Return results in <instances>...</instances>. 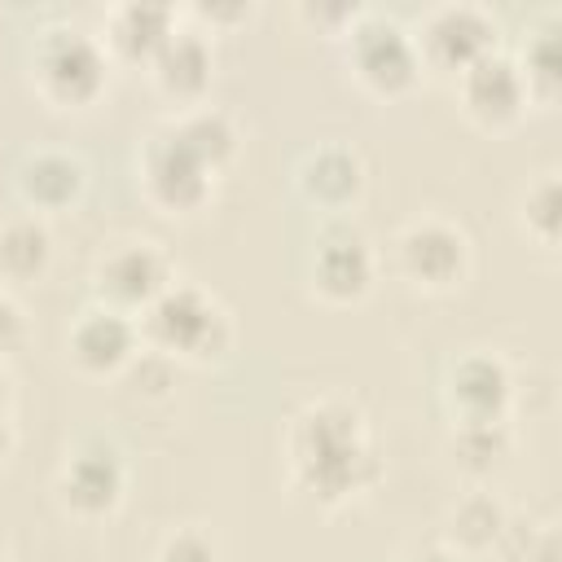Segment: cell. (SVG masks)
<instances>
[{
    "label": "cell",
    "mask_w": 562,
    "mask_h": 562,
    "mask_svg": "<svg viewBox=\"0 0 562 562\" xmlns=\"http://www.w3.org/2000/svg\"><path fill=\"white\" fill-rule=\"evenodd\" d=\"M290 487L316 509H347L382 483V452L369 417L347 395H312L285 426Z\"/></svg>",
    "instance_id": "1"
},
{
    "label": "cell",
    "mask_w": 562,
    "mask_h": 562,
    "mask_svg": "<svg viewBox=\"0 0 562 562\" xmlns=\"http://www.w3.org/2000/svg\"><path fill=\"white\" fill-rule=\"evenodd\" d=\"M140 342L171 364H215L233 347V316L228 307L198 281H171L140 316Z\"/></svg>",
    "instance_id": "2"
},
{
    "label": "cell",
    "mask_w": 562,
    "mask_h": 562,
    "mask_svg": "<svg viewBox=\"0 0 562 562\" xmlns=\"http://www.w3.org/2000/svg\"><path fill=\"white\" fill-rule=\"evenodd\" d=\"M114 57L101 35L79 22H48L31 48V83L57 110H88L110 88Z\"/></svg>",
    "instance_id": "3"
},
{
    "label": "cell",
    "mask_w": 562,
    "mask_h": 562,
    "mask_svg": "<svg viewBox=\"0 0 562 562\" xmlns=\"http://www.w3.org/2000/svg\"><path fill=\"white\" fill-rule=\"evenodd\" d=\"M338 44H342L351 75L373 97H404L422 79V57H417L413 31L382 9H360L347 22V31L338 35Z\"/></svg>",
    "instance_id": "4"
},
{
    "label": "cell",
    "mask_w": 562,
    "mask_h": 562,
    "mask_svg": "<svg viewBox=\"0 0 562 562\" xmlns=\"http://www.w3.org/2000/svg\"><path fill=\"white\" fill-rule=\"evenodd\" d=\"M171 281H176V263L167 246L154 237H119L101 246L88 272L92 303H105L127 316H140Z\"/></svg>",
    "instance_id": "5"
},
{
    "label": "cell",
    "mask_w": 562,
    "mask_h": 562,
    "mask_svg": "<svg viewBox=\"0 0 562 562\" xmlns=\"http://www.w3.org/2000/svg\"><path fill=\"white\" fill-rule=\"evenodd\" d=\"M413 44H417L422 70H439V75L457 79L465 66H474L479 57L501 48V22L487 4L443 0L417 18Z\"/></svg>",
    "instance_id": "6"
},
{
    "label": "cell",
    "mask_w": 562,
    "mask_h": 562,
    "mask_svg": "<svg viewBox=\"0 0 562 562\" xmlns=\"http://www.w3.org/2000/svg\"><path fill=\"white\" fill-rule=\"evenodd\" d=\"M391 259L395 272L426 294H448L470 277L474 263V246L465 237L461 224L443 220V215H413L395 241H391Z\"/></svg>",
    "instance_id": "7"
},
{
    "label": "cell",
    "mask_w": 562,
    "mask_h": 562,
    "mask_svg": "<svg viewBox=\"0 0 562 562\" xmlns=\"http://www.w3.org/2000/svg\"><path fill=\"white\" fill-rule=\"evenodd\" d=\"M53 492H57V505L83 522H97V518H110L123 496H127V461H123V448L105 435H83L66 461L57 465V479H53Z\"/></svg>",
    "instance_id": "8"
},
{
    "label": "cell",
    "mask_w": 562,
    "mask_h": 562,
    "mask_svg": "<svg viewBox=\"0 0 562 562\" xmlns=\"http://www.w3.org/2000/svg\"><path fill=\"white\" fill-rule=\"evenodd\" d=\"M307 281H312V294L334 303V307L360 303L373 290V281H378V250H373L369 233L351 215H334V220L321 224V233L312 241Z\"/></svg>",
    "instance_id": "9"
},
{
    "label": "cell",
    "mask_w": 562,
    "mask_h": 562,
    "mask_svg": "<svg viewBox=\"0 0 562 562\" xmlns=\"http://www.w3.org/2000/svg\"><path fill=\"white\" fill-rule=\"evenodd\" d=\"M136 176L154 211L162 215H198L215 193V171H206L162 123L145 136L136 154Z\"/></svg>",
    "instance_id": "10"
},
{
    "label": "cell",
    "mask_w": 562,
    "mask_h": 562,
    "mask_svg": "<svg viewBox=\"0 0 562 562\" xmlns=\"http://www.w3.org/2000/svg\"><path fill=\"white\" fill-rule=\"evenodd\" d=\"M518 400L514 364L492 347L461 351L443 373V408L457 422H509Z\"/></svg>",
    "instance_id": "11"
},
{
    "label": "cell",
    "mask_w": 562,
    "mask_h": 562,
    "mask_svg": "<svg viewBox=\"0 0 562 562\" xmlns=\"http://www.w3.org/2000/svg\"><path fill=\"white\" fill-rule=\"evenodd\" d=\"M140 325L127 312H114L105 303H88L70 329H66V356L88 378H119L140 356Z\"/></svg>",
    "instance_id": "12"
},
{
    "label": "cell",
    "mask_w": 562,
    "mask_h": 562,
    "mask_svg": "<svg viewBox=\"0 0 562 562\" xmlns=\"http://www.w3.org/2000/svg\"><path fill=\"white\" fill-rule=\"evenodd\" d=\"M452 83H457L461 110H465L479 127H487V132L514 127V123L527 114V105H531L527 83H522V75H518V61H514V53H505V48H492L487 57H479L474 66H465Z\"/></svg>",
    "instance_id": "13"
},
{
    "label": "cell",
    "mask_w": 562,
    "mask_h": 562,
    "mask_svg": "<svg viewBox=\"0 0 562 562\" xmlns=\"http://www.w3.org/2000/svg\"><path fill=\"white\" fill-rule=\"evenodd\" d=\"M364 158L342 145V140H325L303 149V158L294 162V189L303 202H312L316 211L334 215H351V206L364 198Z\"/></svg>",
    "instance_id": "14"
},
{
    "label": "cell",
    "mask_w": 562,
    "mask_h": 562,
    "mask_svg": "<svg viewBox=\"0 0 562 562\" xmlns=\"http://www.w3.org/2000/svg\"><path fill=\"white\" fill-rule=\"evenodd\" d=\"M145 66H149V83L158 88V97H167L176 110L206 101V88H211V75H215L211 31H202L193 22H180Z\"/></svg>",
    "instance_id": "15"
},
{
    "label": "cell",
    "mask_w": 562,
    "mask_h": 562,
    "mask_svg": "<svg viewBox=\"0 0 562 562\" xmlns=\"http://www.w3.org/2000/svg\"><path fill=\"white\" fill-rule=\"evenodd\" d=\"M88 189V162L70 149H26L13 167V193L22 211L53 215L70 211Z\"/></svg>",
    "instance_id": "16"
},
{
    "label": "cell",
    "mask_w": 562,
    "mask_h": 562,
    "mask_svg": "<svg viewBox=\"0 0 562 562\" xmlns=\"http://www.w3.org/2000/svg\"><path fill=\"white\" fill-rule=\"evenodd\" d=\"M184 13L167 0H123L101 18V44L114 61H149Z\"/></svg>",
    "instance_id": "17"
},
{
    "label": "cell",
    "mask_w": 562,
    "mask_h": 562,
    "mask_svg": "<svg viewBox=\"0 0 562 562\" xmlns=\"http://www.w3.org/2000/svg\"><path fill=\"white\" fill-rule=\"evenodd\" d=\"M162 127H167L206 171H215V176H220V171L237 158V149H241V127H237V119H233L228 110L211 105V101L171 110V114L162 119Z\"/></svg>",
    "instance_id": "18"
},
{
    "label": "cell",
    "mask_w": 562,
    "mask_h": 562,
    "mask_svg": "<svg viewBox=\"0 0 562 562\" xmlns=\"http://www.w3.org/2000/svg\"><path fill=\"white\" fill-rule=\"evenodd\" d=\"M505 531H509V509H505V501H501L496 492H487V487L465 492V496L448 509V518H443V544H448L452 553H461V558H474V553L496 549V544L505 540Z\"/></svg>",
    "instance_id": "19"
},
{
    "label": "cell",
    "mask_w": 562,
    "mask_h": 562,
    "mask_svg": "<svg viewBox=\"0 0 562 562\" xmlns=\"http://www.w3.org/2000/svg\"><path fill=\"white\" fill-rule=\"evenodd\" d=\"M53 268V233L44 215L18 211L0 220V281L4 285H31L48 277Z\"/></svg>",
    "instance_id": "20"
},
{
    "label": "cell",
    "mask_w": 562,
    "mask_h": 562,
    "mask_svg": "<svg viewBox=\"0 0 562 562\" xmlns=\"http://www.w3.org/2000/svg\"><path fill=\"white\" fill-rule=\"evenodd\" d=\"M518 61V75L527 83V97L531 105L549 110L558 101V83H562V57H558V13H540L536 22H527L522 31V44L514 53Z\"/></svg>",
    "instance_id": "21"
},
{
    "label": "cell",
    "mask_w": 562,
    "mask_h": 562,
    "mask_svg": "<svg viewBox=\"0 0 562 562\" xmlns=\"http://www.w3.org/2000/svg\"><path fill=\"white\" fill-rule=\"evenodd\" d=\"M448 452L470 479H483L514 452V426L509 422H457L448 435Z\"/></svg>",
    "instance_id": "22"
},
{
    "label": "cell",
    "mask_w": 562,
    "mask_h": 562,
    "mask_svg": "<svg viewBox=\"0 0 562 562\" xmlns=\"http://www.w3.org/2000/svg\"><path fill=\"white\" fill-rule=\"evenodd\" d=\"M518 224L540 250H558V228H562V193H558V171H540L536 180L522 184L518 193Z\"/></svg>",
    "instance_id": "23"
},
{
    "label": "cell",
    "mask_w": 562,
    "mask_h": 562,
    "mask_svg": "<svg viewBox=\"0 0 562 562\" xmlns=\"http://www.w3.org/2000/svg\"><path fill=\"white\" fill-rule=\"evenodd\" d=\"M154 562H224V553H220V544H215V536L206 527L180 522L158 540Z\"/></svg>",
    "instance_id": "24"
},
{
    "label": "cell",
    "mask_w": 562,
    "mask_h": 562,
    "mask_svg": "<svg viewBox=\"0 0 562 562\" xmlns=\"http://www.w3.org/2000/svg\"><path fill=\"white\" fill-rule=\"evenodd\" d=\"M22 338H26V312H22V303L13 299V290L0 281V360H4L9 351H18Z\"/></svg>",
    "instance_id": "25"
},
{
    "label": "cell",
    "mask_w": 562,
    "mask_h": 562,
    "mask_svg": "<svg viewBox=\"0 0 562 562\" xmlns=\"http://www.w3.org/2000/svg\"><path fill=\"white\" fill-rule=\"evenodd\" d=\"M364 4H303L299 9V18H307V22H316V26H325L334 40L347 31V22L360 13Z\"/></svg>",
    "instance_id": "26"
},
{
    "label": "cell",
    "mask_w": 562,
    "mask_h": 562,
    "mask_svg": "<svg viewBox=\"0 0 562 562\" xmlns=\"http://www.w3.org/2000/svg\"><path fill=\"white\" fill-rule=\"evenodd\" d=\"M189 18H193V26L198 22H206L211 26V35H215V26H224V22H246L250 18V9L246 4H193L189 9ZM202 26V31H206Z\"/></svg>",
    "instance_id": "27"
},
{
    "label": "cell",
    "mask_w": 562,
    "mask_h": 562,
    "mask_svg": "<svg viewBox=\"0 0 562 562\" xmlns=\"http://www.w3.org/2000/svg\"><path fill=\"white\" fill-rule=\"evenodd\" d=\"M527 562H558V527L540 522L536 536L527 540Z\"/></svg>",
    "instance_id": "28"
},
{
    "label": "cell",
    "mask_w": 562,
    "mask_h": 562,
    "mask_svg": "<svg viewBox=\"0 0 562 562\" xmlns=\"http://www.w3.org/2000/svg\"><path fill=\"white\" fill-rule=\"evenodd\" d=\"M408 562H465L461 553H452L448 544H430V549H422V553H413Z\"/></svg>",
    "instance_id": "29"
},
{
    "label": "cell",
    "mask_w": 562,
    "mask_h": 562,
    "mask_svg": "<svg viewBox=\"0 0 562 562\" xmlns=\"http://www.w3.org/2000/svg\"><path fill=\"white\" fill-rule=\"evenodd\" d=\"M13 452V417L9 413H0V461Z\"/></svg>",
    "instance_id": "30"
},
{
    "label": "cell",
    "mask_w": 562,
    "mask_h": 562,
    "mask_svg": "<svg viewBox=\"0 0 562 562\" xmlns=\"http://www.w3.org/2000/svg\"><path fill=\"white\" fill-rule=\"evenodd\" d=\"M9 404H13V378H9V369L0 360V413H9Z\"/></svg>",
    "instance_id": "31"
},
{
    "label": "cell",
    "mask_w": 562,
    "mask_h": 562,
    "mask_svg": "<svg viewBox=\"0 0 562 562\" xmlns=\"http://www.w3.org/2000/svg\"><path fill=\"white\" fill-rule=\"evenodd\" d=\"M0 562H13V558H9V553H4V549H0Z\"/></svg>",
    "instance_id": "32"
}]
</instances>
